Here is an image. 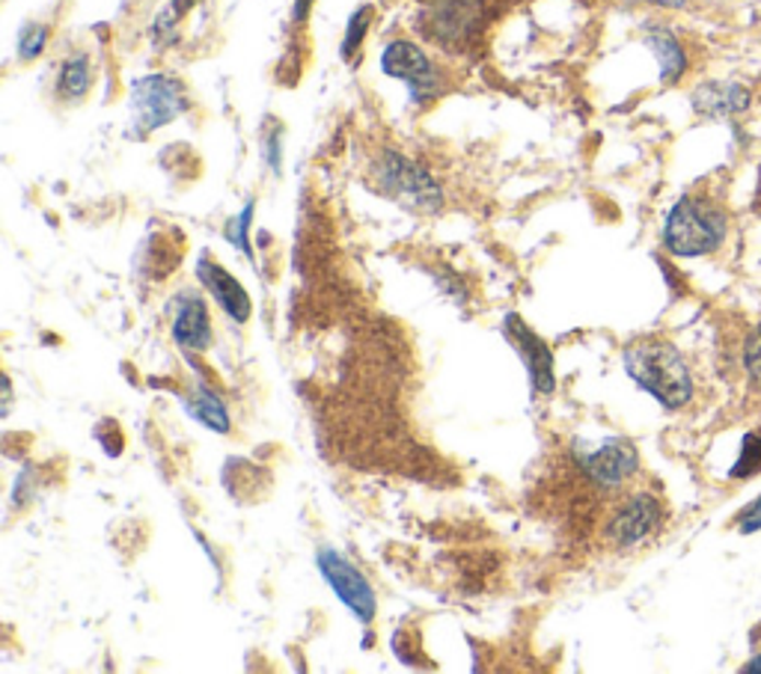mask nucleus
I'll return each mask as SVG.
<instances>
[{"label":"nucleus","instance_id":"obj_1","mask_svg":"<svg viewBox=\"0 0 761 674\" xmlns=\"http://www.w3.org/2000/svg\"><path fill=\"white\" fill-rule=\"evenodd\" d=\"M729 236V212L717 194L690 191L669 208L663 247L679 259H696L720 250Z\"/></svg>","mask_w":761,"mask_h":674},{"label":"nucleus","instance_id":"obj_2","mask_svg":"<svg viewBox=\"0 0 761 674\" xmlns=\"http://www.w3.org/2000/svg\"><path fill=\"white\" fill-rule=\"evenodd\" d=\"M628 378L667 410L684 408L693 399V378L681 351L667 339H637L622 354Z\"/></svg>","mask_w":761,"mask_h":674},{"label":"nucleus","instance_id":"obj_3","mask_svg":"<svg viewBox=\"0 0 761 674\" xmlns=\"http://www.w3.org/2000/svg\"><path fill=\"white\" fill-rule=\"evenodd\" d=\"M372 175L387 196L405 205L408 212H420V215H434L443 208L441 184L434 182V175L422 164L411 161L408 155L384 149L378 161L372 164Z\"/></svg>","mask_w":761,"mask_h":674},{"label":"nucleus","instance_id":"obj_4","mask_svg":"<svg viewBox=\"0 0 761 674\" xmlns=\"http://www.w3.org/2000/svg\"><path fill=\"white\" fill-rule=\"evenodd\" d=\"M185 83L173 75H146L132 87V134L149 137L188 111Z\"/></svg>","mask_w":761,"mask_h":674},{"label":"nucleus","instance_id":"obj_5","mask_svg":"<svg viewBox=\"0 0 761 674\" xmlns=\"http://www.w3.org/2000/svg\"><path fill=\"white\" fill-rule=\"evenodd\" d=\"M380 72L408 87L411 104H429L434 95H441V72L417 42H387V48L380 52Z\"/></svg>","mask_w":761,"mask_h":674},{"label":"nucleus","instance_id":"obj_6","mask_svg":"<svg viewBox=\"0 0 761 674\" xmlns=\"http://www.w3.org/2000/svg\"><path fill=\"white\" fill-rule=\"evenodd\" d=\"M316 568H319L321 580L328 583V589L349 609L361 624H372L375 613H378V597H375V589L363 576V571L357 564H351L340 550L333 547H319L316 552Z\"/></svg>","mask_w":761,"mask_h":674},{"label":"nucleus","instance_id":"obj_7","mask_svg":"<svg viewBox=\"0 0 761 674\" xmlns=\"http://www.w3.org/2000/svg\"><path fill=\"white\" fill-rule=\"evenodd\" d=\"M663 517H667V511L655 493H628L604 523V541L610 547H618V550H631V547L648 541L651 535H658Z\"/></svg>","mask_w":761,"mask_h":674},{"label":"nucleus","instance_id":"obj_8","mask_svg":"<svg viewBox=\"0 0 761 674\" xmlns=\"http://www.w3.org/2000/svg\"><path fill=\"white\" fill-rule=\"evenodd\" d=\"M577 467L601 491H622L639 472V452L631 439L607 437L598 446L577 449Z\"/></svg>","mask_w":761,"mask_h":674},{"label":"nucleus","instance_id":"obj_9","mask_svg":"<svg viewBox=\"0 0 761 674\" xmlns=\"http://www.w3.org/2000/svg\"><path fill=\"white\" fill-rule=\"evenodd\" d=\"M503 330L514 351L524 359L526 372H530V387L535 396H554L556 392V375H554V351L545 339L533 333V328L526 324L518 312H506Z\"/></svg>","mask_w":761,"mask_h":674},{"label":"nucleus","instance_id":"obj_10","mask_svg":"<svg viewBox=\"0 0 761 674\" xmlns=\"http://www.w3.org/2000/svg\"><path fill=\"white\" fill-rule=\"evenodd\" d=\"M170 336L185 354H203L215 342L206 297L196 292H179L170 300Z\"/></svg>","mask_w":761,"mask_h":674},{"label":"nucleus","instance_id":"obj_11","mask_svg":"<svg viewBox=\"0 0 761 674\" xmlns=\"http://www.w3.org/2000/svg\"><path fill=\"white\" fill-rule=\"evenodd\" d=\"M194 271H196V279H200V286L206 288L208 295H212L217 309H220L229 321L245 324V321L250 318V312H253V304H250V295L245 292V286L238 283L236 276L229 274L224 265L212 262L208 255H200V259H196Z\"/></svg>","mask_w":761,"mask_h":674},{"label":"nucleus","instance_id":"obj_12","mask_svg":"<svg viewBox=\"0 0 761 674\" xmlns=\"http://www.w3.org/2000/svg\"><path fill=\"white\" fill-rule=\"evenodd\" d=\"M750 90L741 83L708 81L693 90V111L708 119H723V116H735L750 107Z\"/></svg>","mask_w":761,"mask_h":674},{"label":"nucleus","instance_id":"obj_13","mask_svg":"<svg viewBox=\"0 0 761 674\" xmlns=\"http://www.w3.org/2000/svg\"><path fill=\"white\" fill-rule=\"evenodd\" d=\"M643 39L651 48V54L658 57L660 66V83H679L688 72V54L681 48V42L675 39V33L660 27V24H646Z\"/></svg>","mask_w":761,"mask_h":674},{"label":"nucleus","instance_id":"obj_14","mask_svg":"<svg viewBox=\"0 0 761 674\" xmlns=\"http://www.w3.org/2000/svg\"><path fill=\"white\" fill-rule=\"evenodd\" d=\"M182 404H185L188 416L200 422L203 429L215 431V434H229V429H232L227 404H224V399L217 396L215 389L206 387V384H196L185 399H182Z\"/></svg>","mask_w":761,"mask_h":674},{"label":"nucleus","instance_id":"obj_15","mask_svg":"<svg viewBox=\"0 0 761 674\" xmlns=\"http://www.w3.org/2000/svg\"><path fill=\"white\" fill-rule=\"evenodd\" d=\"M93 87V62L87 54H72L57 72V95L63 102H81Z\"/></svg>","mask_w":761,"mask_h":674},{"label":"nucleus","instance_id":"obj_16","mask_svg":"<svg viewBox=\"0 0 761 674\" xmlns=\"http://www.w3.org/2000/svg\"><path fill=\"white\" fill-rule=\"evenodd\" d=\"M253 199H248V205L238 212L236 217H229L227 226H224V238H227L229 244L236 247V250H241V255H248V259H253V244H250V224H253Z\"/></svg>","mask_w":761,"mask_h":674},{"label":"nucleus","instance_id":"obj_17","mask_svg":"<svg viewBox=\"0 0 761 674\" xmlns=\"http://www.w3.org/2000/svg\"><path fill=\"white\" fill-rule=\"evenodd\" d=\"M741 368L752 392H761V321L747 333L741 345Z\"/></svg>","mask_w":761,"mask_h":674},{"label":"nucleus","instance_id":"obj_18","mask_svg":"<svg viewBox=\"0 0 761 674\" xmlns=\"http://www.w3.org/2000/svg\"><path fill=\"white\" fill-rule=\"evenodd\" d=\"M372 15H375V10H372L370 3H363L361 10H354V15L349 19V27H345V36H342V57L345 60H351L354 52H361L363 39L370 33Z\"/></svg>","mask_w":761,"mask_h":674},{"label":"nucleus","instance_id":"obj_19","mask_svg":"<svg viewBox=\"0 0 761 674\" xmlns=\"http://www.w3.org/2000/svg\"><path fill=\"white\" fill-rule=\"evenodd\" d=\"M48 36H52V27L48 24H24L19 33V57L24 62L36 60L45 45H48Z\"/></svg>","mask_w":761,"mask_h":674},{"label":"nucleus","instance_id":"obj_20","mask_svg":"<svg viewBox=\"0 0 761 674\" xmlns=\"http://www.w3.org/2000/svg\"><path fill=\"white\" fill-rule=\"evenodd\" d=\"M761 470V434H747L741 446V458L735 460L731 467V479H747Z\"/></svg>","mask_w":761,"mask_h":674},{"label":"nucleus","instance_id":"obj_21","mask_svg":"<svg viewBox=\"0 0 761 674\" xmlns=\"http://www.w3.org/2000/svg\"><path fill=\"white\" fill-rule=\"evenodd\" d=\"M262 155H265L268 167H271L274 173H280V167H283V128H280V125H274V128L262 137Z\"/></svg>","mask_w":761,"mask_h":674},{"label":"nucleus","instance_id":"obj_22","mask_svg":"<svg viewBox=\"0 0 761 674\" xmlns=\"http://www.w3.org/2000/svg\"><path fill=\"white\" fill-rule=\"evenodd\" d=\"M738 529H741L743 535L761 529V496L752 502L750 509H743L741 514H738Z\"/></svg>","mask_w":761,"mask_h":674},{"label":"nucleus","instance_id":"obj_23","mask_svg":"<svg viewBox=\"0 0 761 674\" xmlns=\"http://www.w3.org/2000/svg\"><path fill=\"white\" fill-rule=\"evenodd\" d=\"M309 10H313V0H295V21H307Z\"/></svg>","mask_w":761,"mask_h":674},{"label":"nucleus","instance_id":"obj_24","mask_svg":"<svg viewBox=\"0 0 761 674\" xmlns=\"http://www.w3.org/2000/svg\"><path fill=\"white\" fill-rule=\"evenodd\" d=\"M191 7H194V0H173V3H170V12L182 19V15H185V12L191 10Z\"/></svg>","mask_w":761,"mask_h":674},{"label":"nucleus","instance_id":"obj_25","mask_svg":"<svg viewBox=\"0 0 761 674\" xmlns=\"http://www.w3.org/2000/svg\"><path fill=\"white\" fill-rule=\"evenodd\" d=\"M646 3H655V7H663V10H681L688 0H646Z\"/></svg>","mask_w":761,"mask_h":674},{"label":"nucleus","instance_id":"obj_26","mask_svg":"<svg viewBox=\"0 0 761 674\" xmlns=\"http://www.w3.org/2000/svg\"><path fill=\"white\" fill-rule=\"evenodd\" d=\"M743 672H761V654H759V656H752L750 663L743 665Z\"/></svg>","mask_w":761,"mask_h":674},{"label":"nucleus","instance_id":"obj_27","mask_svg":"<svg viewBox=\"0 0 761 674\" xmlns=\"http://www.w3.org/2000/svg\"><path fill=\"white\" fill-rule=\"evenodd\" d=\"M756 212L761 215V167H759V184H756Z\"/></svg>","mask_w":761,"mask_h":674}]
</instances>
